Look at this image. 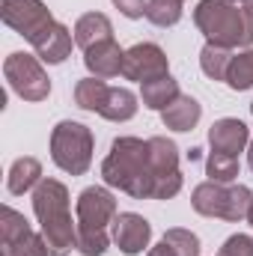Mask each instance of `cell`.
Wrapping results in <instances>:
<instances>
[{
    "label": "cell",
    "mask_w": 253,
    "mask_h": 256,
    "mask_svg": "<svg viewBox=\"0 0 253 256\" xmlns=\"http://www.w3.org/2000/svg\"><path fill=\"white\" fill-rule=\"evenodd\" d=\"M104 182L128 191L131 196H155V173L149 161V143L122 137L110 146V155L102 167Z\"/></svg>",
    "instance_id": "6da1fadb"
},
{
    "label": "cell",
    "mask_w": 253,
    "mask_h": 256,
    "mask_svg": "<svg viewBox=\"0 0 253 256\" xmlns=\"http://www.w3.org/2000/svg\"><path fill=\"white\" fill-rule=\"evenodd\" d=\"M39 179V161L36 158H21L12 164V173H9V191L12 194H24L30 191Z\"/></svg>",
    "instance_id": "ffe728a7"
},
{
    "label": "cell",
    "mask_w": 253,
    "mask_h": 256,
    "mask_svg": "<svg viewBox=\"0 0 253 256\" xmlns=\"http://www.w3.org/2000/svg\"><path fill=\"white\" fill-rule=\"evenodd\" d=\"M208 176L212 182H232L238 176V158L236 155H224V152H212L208 158Z\"/></svg>",
    "instance_id": "cb8c5ba5"
},
{
    "label": "cell",
    "mask_w": 253,
    "mask_h": 256,
    "mask_svg": "<svg viewBox=\"0 0 253 256\" xmlns=\"http://www.w3.org/2000/svg\"><path fill=\"white\" fill-rule=\"evenodd\" d=\"M250 167H253V143H250Z\"/></svg>",
    "instance_id": "f546056e"
},
{
    "label": "cell",
    "mask_w": 253,
    "mask_h": 256,
    "mask_svg": "<svg viewBox=\"0 0 253 256\" xmlns=\"http://www.w3.org/2000/svg\"><path fill=\"white\" fill-rule=\"evenodd\" d=\"M176 98H179V86L170 74H161V78H152V80L143 84V104L152 108V110H164Z\"/></svg>",
    "instance_id": "2e32d148"
},
{
    "label": "cell",
    "mask_w": 253,
    "mask_h": 256,
    "mask_svg": "<svg viewBox=\"0 0 253 256\" xmlns=\"http://www.w3.org/2000/svg\"><path fill=\"white\" fill-rule=\"evenodd\" d=\"M149 236H152V230H149V224L140 214L128 212V214H120L114 220V238H116V244L126 254H140L149 244Z\"/></svg>",
    "instance_id": "7c38bea8"
},
{
    "label": "cell",
    "mask_w": 253,
    "mask_h": 256,
    "mask_svg": "<svg viewBox=\"0 0 253 256\" xmlns=\"http://www.w3.org/2000/svg\"><path fill=\"white\" fill-rule=\"evenodd\" d=\"M164 242H167L179 256H200V242H196V236H190L185 230H170V232L164 236Z\"/></svg>",
    "instance_id": "d4e9b609"
},
{
    "label": "cell",
    "mask_w": 253,
    "mask_h": 256,
    "mask_svg": "<svg viewBox=\"0 0 253 256\" xmlns=\"http://www.w3.org/2000/svg\"><path fill=\"white\" fill-rule=\"evenodd\" d=\"M250 224H253V206H250Z\"/></svg>",
    "instance_id": "4dcf8cb0"
},
{
    "label": "cell",
    "mask_w": 253,
    "mask_h": 256,
    "mask_svg": "<svg viewBox=\"0 0 253 256\" xmlns=\"http://www.w3.org/2000/svg\"><path fill=\"white\" fill-rule=\"evenodd\" d=\"M33 206H36V218L42 220V232H45L51 256H66L72 250V244H78V230L72 226L66 188L54 179H45L36 188Z\"/></svg>",
    "instance_id": "3957f363"
},
{
    "label": "cell",
    "mask_w": 253,
    "mask_h": 256,
    "mask_svg": "<svg viewBox=\"0 0 253 256\" xmlns=\"http://www.w3.org/2000/svg\"><path fill=\"white\" fill-rule=\"evenodd\" d=\"M212 152H224V155H236L242 152V146L248 143V126L238 120H220L218 126H212Z\"/></svg>",
    "instance_id": "5bb4252c"
},
{
    "label": "cell",
    "mask_w": 253,
    "mask_h": 256,
    "mask_svg": "<svg viewBox=\"0 0 253 256\" xmlns=\"http://www.w3.org/2000/svg\"><path fill=\"white\" fill-rule=\"evenodd\" d=\"M122 74L128 80H152V78H161L167 74V57L158 45H134L122 60Z\"/></svg>",
    "instance_id": "30bf717a"
},
{
    "label": "cell",
    "mask_w": 253,
    "mask_h": 256,
    "mask_svg": "<svg viewBox=\"0 0 253 256\" xmlns=\"http://www.w3.org/2000/svg\"><path fill=\"white\" fill-rule=\"evenodd\" d=\"M200 120V102L190 96H179L170 108H164V122L173 131H188Z\"/></svg>",
    "instance_id": "e0dca14e"
},
{
    "label": "cell",
    "mask_w": 253,
    "mask_h": 256,
    "mask_svg": "<svg viewBox=\"0 0 253 256\" xmlns=\"http://www.w3.org/2000/svg\"><path fill=\"white\" fill-rule=\"evenodd\" d=\"M253 196L248 188H236V185H224V182H208L200 185L194 191V208L212 218H226V220H238L244 214H250Z\"/></svg>",
    "instance_id": "8992f818"
},
{
    "label": "cell",
    "mask_w": 253,
    "mask_h": 256,
    "mask_svg": "<svg viewBox=\"0 0 253 256\" xmlns=\"http://www.w3.org/2000/svg\"><path fill=\"white\" fill-rule=\"evenodd\" d=\"M6 78L30 102H39V98H45L51 92V80L45 78L42 66L36 63L30 54H12L6 60Z\"/></svg>",
    "instance_id": "52a82bcc"
},
{
    "label": "cell",
    "mask_w": 253,
    "mask_h": 256,
    "mask_svg": "<svg viewBox=\"0 0 253 256\" xmlns=\"http://www.w3.org/2000/svg\"><path fill=\"white\" fill-rule=\"evenodd\" d=\"M3 21L9 27H15L21 36L33 39L39 36L54 18L51 12L42 6V0H3Z\"/></svg>",
    "instance_id": "9c48e42d"
},
{
    "label": "cell",
    "mask_w": 253,
    "mask_h": 256,
    "mask_svg": "<svg viewBox=\"0 0 253 256\" xmlns=\"http://www.w3.org/2000/svg\"><path fill=\"white\" fill-rule=\"evenodd\" d=\"M149 161H152V173H155V196L158 200H167L179 191L182 185V176L176 170V146L164 137H152L149 140Z\"/></svg>",
    "instance_id": "ba28073f"
},
{
    "label": "cell",
    "mask_w": 253,
    "mask_h": 256,
    "mask_svg": "<svg viewBox=\"0 0 253 256\" xmlns=\"http://www.w3.org/2000/svg\"><path fill=\"white\" fill-rule=\"evenodd\" d=\"M242 6H244V9H248V12L253 15V0H242Z\"/></svg>",
    "instance_id": "f1b7e54d"
},
{
    "label": "cell",
    "mask_w": 253,
    "mask_h": 256,
    "mask_svg": "<svg viewBox=\"0 0 253 256\" xmlns=\"http://www.w3.org/2000/svg\"><path fill=\"white\" fill-rule=\"evenodd\" d=\"M220 256H253V238H248V236H232L224 244Z\"/></svg>",
    "instance_id": "484cf974"
},
{
    "label": "cell",
    "mask_w": 253,
    "mask_h": 256,
    "mask_svg": "<svg viewBox=\"0 0 253 256\" xmlns=\"http://www.w3.org/2000/svg\"><path fill=\"white\" fill-rule=\"evenodd\" d=\"M30 42H33L39 60H45V63H63L66 57H68V51H72V36H68V30H66L63 24H57V21H51Z\"/></svg>",
    "instance_id": "8fae6325"
},
{
    "label": "cell",
    "mask_w": 253,
    "mask_h": 256,
    "mask_svg": "<svg viewBox=\"0 0 253 256\" xmlns=\"http://www.w3.org/2000/svg\"><path fill=\"white\" fill-rule=\"evenodd\" d=\"M250 110H253V108H250Z\"/></svg>",
    "instance_id": "1f68e13d"
},
{
    "label": "cell",
    "mask_w": 253,
    "mask_h": 256,
    "mask_svg": "<svg viewBox=\"0 0 253 256\" xmlns=\"http://www.w3.org/2000/svg\"><path fill=\"white\" fill-rule=\"evenodd\" d=\"M194 18L212 45L236 48L253 42V15L242 6V0H202Z\"/></svg>",
    "instance_id": "7a4b0ae2"
},
{
    "label": "cell",
    "mask_w": 253,
    "mask_h": 256,
    "mask_svg": "<svg viewBox=\"0 0 253 256\" xmlns=\"http://www.w3.org/2000/svg\"><path fill=\"white\" fill-rule=\"evenodd\" d=\"M51 155H54L57 167H63L66 173H72V176L86 173V167L92 161L90 128L80 126V122H60L54 128V137H51Z\"/></svg>",
    "instance_id": "5b68a950"
},
{
    "label": "cell",
    "mask_w": 253,
    "mask_h": 256,
    "mask_svg": "<svg viewBox=\"0 0 253 256\" xmlns=\"http://www.w3.org/2000/svg\"><path fill=\"white\" fill-rule=\"evenodd\" d=\"M104 39H110V21H108V15L90 12V15H84V18L74 24V42H78L84 51H90L92 45H98V42H104Z\"/></svg>",
    "instance_id": "9a60e30c"
},
{
    "label": "cell",
    "mask_w": 253,
    "mask_h": 256,
    "mask_svg": "<svg viewBox=\"0 0 253 256\" xmlns=\"http://www.w3.org/2000/svg\"><path fill=\"white\" fill-rule=\"evenodd\" d=\"M146 18L158 27H173L182 18V0H149Z\"/></svg>",
    "instance_id": "44dd1931"
},
{
    "label": "cell",
    "mask_w": 253,
    "mask_h": 256,
    "mask_svg": "<svg viewBox=\"0 0 253 256\" xmlns=\"http://www.w3.org/2000/svg\"><path fill=\"white\" fill-rule=\"evenodd\" d=\"M108 84L102 80V78H86V80H80L78 86H74V98H78V104L80 108H86V110H102V104H104V98H108Z\"/></svg>",
    "instance_id": "d6986e66"
},
{
    "label": "cell",
    "mask_w": 253,
    "mask_h": 256,
    "mask_svg": "<svg viewBox=\"0 0 253 256\" xmlns=\"http://www.w3.org/2000/svg\"><path fill=\"white\" fill-rule=\"evenodd\" d=\"M226 84H230L232 90H248V86H253V51L236 54V57L230 60Z\"/></svg>",
    "instance_id": "7402d4cb"
},
{
    "label": "cell",
    "mask_w": 253,
    "mask_h": 256,
    "mask_svg": "<svg viewBox=\"0 0 253 256\" xmlns=\"http://www.w3.org/2000/svg\"><path fill=\"white\" fill-rule=\"evenodd\" d=\"M120 6V12L128 15V18H143L146 15V3L143 0H114Z\"/></svg>",
    "instance_id": "4316f807"
},
{
    "label": "cell",
    "mask_w": 253,
    "mask_h": 256,
    "mask_svg": "<svg viewBox=\"0 0 253 256\" xmlns=\"http://www.w3.org/2000/svg\"><path fill=\"white\" fill-rule=\"evenodd\" d=\"M116 214V202L104 188H86L78 200V248L84 256H102L108 250L104 224Z\"/></svg>",
    "instance_id": "277c9868"
},
{
    "label": "cell",
    "mask_w": 253,
    "mask_h": 256,
    "mask_svg": "<svg viewBox=\"0 0 253 256\" xmlns=\"http://www.w3.org/2000/svg\"><path fill=\"white\" fill-rule=\"evenodd\" d=\"M149 256H179V254H176V250H173L167 242H161V244H158V248H155V250H152Z\"/></svg>",
    "instance_id": "83f0119b"
},
{
    "label": "cell",
    "mask_w": 253,
    "mask_h": 256,
    "mask_svg": "<svg viewBox=\"0 0 253 256\" xmlns=\"http://www.w3.org/2000/svg\"><path fill=\"white\" fill-rule=\"evenodd\" d=\"M122 60H126V54L120 51V45L114 39H104V42H98V45H92L86 51V68L96 72V78L120 74L122 72Z\"/></svg>",
    "instance_id": "4fadbf2b"
},
{
    "label": "cell",
    "mask_w": 253,
    "mask_h": 256,
    "mask_svg": "<svg viewBox=\"0 0 253 256\" xmlns=\"http://www.w3.org/2000/svg\"><path fill=\"white\" fill-rule=\"evenodd\" d=\"M134 110H137V98L128 90H108V98L98 114L108 120H131Z\"/></svg>",
    "instance_id": "ac0fdd59"
},
{
    "label": "cell",
    "mask_w": 253,
    "mask_h": 256,
    "mask_svg": "<svg viewBox=\"0 0 253 256\" xmlns=\"http://www.w3.org/2000/svg\"><path fill=\"white\" fill-rule=\"evenodd\" d=\"M230 60H232V54H230V48H220V45H206V51H202V72L208 74V78H224L226 80V68H230Z\"/></svg>",
    "instance_id": "603a6c76"
}]
</instances>
